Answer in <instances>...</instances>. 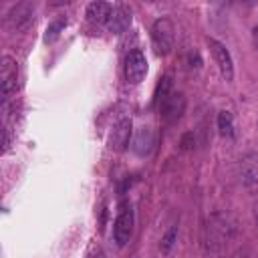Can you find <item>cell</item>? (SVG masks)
<instances>
[{"label":"cell","mask_w":258,"mask_h":258,"mask_svg":"<svg viewBox=\"0 0 258 258\" xmlns=\"http://www.w3.org/2000/svg\"><path fill=\"white\" fill-rule=\"evenodd\" d=\"M133 206L129 200H121L117 206V216H115V224H113V240L119 248L127 246V242L131 240L133 234Z\"/></svg>","instance_id":"1"},{"label":"cell","mask_w":258,"mask_h":258,"mask_svg":"<svg viewBox=\"0 0 258 258\" xmlns=\"http://www.w3.org/2000/svg\"><path fill=\"white\" fill-rule=\"evenodd\" d=\"M151 42H153V50L159 56H165L171 52L173 44H175V28L173 22L169 18H157L151 26Z\"/></svg>","instance_id":"2"},{"label":"cell","mask_w":258,"mask_h":258,"mask_svg":"<svg viewBox=\"0 0 258 258\" xmlns=\"http://www.w3.org/2000/svg\"><path fill=\"white\" fill-rule=\"evenodd\" d=\"M18 87V64L12 56H2L0 60V93L2 101H8Z\"/></svg>","instance_id":"3"},{"label":"cell","mask_w":258,"mask_h":258,"mask_svg":"<svg viewBox=\"0 0 258 258\" xmlns=\"http://www.w3.org/2000/svg\"><path fill=\"white\" fill-rule=\"evenodd\" d=\"M208 46H210V52L214 56V62H216L220 75L224 77V81L232 83L234 81V60H232L230 50L216 38H208Z\"/></svg>","instance_id":"4"},{"label":"cell","mask_w":258,"mask_h":258,"mask_svg":"<svg viewBox=\"0 0 258 258\" xmlns=\"http://www.w3.org/2000/svg\"><path fill=\"white\" fill-rule=\"evenodd\" d=\"M147 75V58L141 50H131L125 58V77L131 85H137L145 79Z\"/></svg>","instance_id":"5"},{"label":"cell","mask_w":258,"mask_h":258,"mask_svg":"<svg viewBox=\"0 0 258 258\" xmlns=\"http://www.w3.org/2000/svg\"><path fill=\"white\" fill-rule=\"evenodd\" d=\"M133 131V123L129 117H121L119 121L113 123V129L109 133V149L111 151H123L129 145V137Z\"/></svg>","instance_id":"6"},{"label":"cell","mask_w":258,"mask_h":258,"mask_svg":"<svg viewBox=\"0 0 258 258\" xmlns=\"http://www.w3.org/2000/svg\"><path fill=\"white\" fill-rule=\"evenodd\" d=\"M185 111V97L183 93H171L161 105H159V113L161 119L165 123H175Z\"/></svg>","instance_id":"7"},{"label":"cell","mask_w":258,"mask_h":258,"mask_svg":"<svg viewBox=\"0 0 258 258\" xmlns=\"http://www.w3.org/2000/svg\"><path fill=\"white\" fill-rule=\"evenodd\" d=\"M131 24V10L127 6H115L111 10V16H109V22H107V28L113 32V34H121L129 28Z\"/></svg>","instance_id":"8"},{"label":"cell","mask_w":258,"mask_h":258,"mask_svg":"<svg viewBox=\"0 0 258 258\" xmlns=\"http://www.w3.org/2000/svg\"><path fill=\"white\" fill-rule=\"evenodd\" d=\"M133 151L137 155H147L153 147V131L149 127H139L133 135V143H131Z\"/></svg>","instance_id":"9"},{"label":"cell","mask_w":258,"mask_h":258,"mask_svg":"<svg viewBox=\"0 0 258 258\" xmlns=\"http://www.w3.org/2000/svg\"><path fill=\"white\" fill-rule=\"evenodd\" d=\"M111 4H107V2H101V0H97V2H91L89 6H87V18H89V22H93V24H107L109 22V16H111Z\"/></svg>","instance_id":"10"},{"label":"cell","mask_w":258,"mask_h":258,"mask_svg":"<svg viewBox=\"0 0 258 258\" xmlns=\"http://www.w3.org/2000/svg\"><path fill=\"white\" fill-rule=\"evenodd\" d=\"M30 20H32V4H28V2H20V4H16V6L8 12V22H10L14 28H22V26H26Z\"/></svg>","instance_id":"11"},{"label":"cell","mask_w":258,"mask_h":258,"mask_svg":"<svg viewBox=\"0 0 258 258\" xmlns=\"http://www.w3.org/2000/svg\"><path fill=\"white\" fill-rule=\"evenodd\" d=\"M218 131L222 137H234V117L230 111H220L218 113Z\"/></svg>","instance_id":"12"},{"label":"cell","mask_w":258,"mask_h":258,"mask_svg":"<svg viewBox=\"0 0 258 258\" xmlns=\"http://www.w3.org/2000/svg\"><path fill=\"white\" fill-rule=\"evenodd\" d=\"M171 95V77L169 75H165V77H161V81L157 83V89H155V99H153V103L159 107L167 97Z\"/></svg>","instance_id":"13"},{"label":"cell","mask_w":258,"mask_h":258,"mask_svg":"<svg viewBox=\"0 0 258 258\" xmlns=\"http://www.w3.org/2000/svg\"><path fill=\"white\" fill-rule=\"evenodd\" d=\"M175 244H177V226L173 224V226H169V228H167V232L163 234L159 248H161V252H163V254H171V252H173V248H175Z\"/></svg>","instance_id":"14"},{"label":"cell","mask_w":258,"mask_h":258,"mask_svg":"<svg viewBox=\"0 0 258 258\" xmlns=\"http://www.w3.org/2000/svg\"><path fill=\"white\" fill-rule=\"evenodd\" d=\"M64 24H67V20H54V22H50V24L46 26V34H44V40H46V42H54V40L58 38L60 30L64 28Z\"/></svg>","instance_id":"15"},{"label":"cell","mask_w":258,"mask_h":258,"mask_svg":"<svg viewBox=\"0 0 258 258\" xmlns=\"http://www.w3.org/2000/svg\"><path fill=\"white\" fill-rule=\"evenodd\" d=\"M179 145H181V149H191V147H194V133H191V131L185 133V135L181 137Z\"/></svg>","instance_id":"16"},{"label":"cell","mask_w":258,"mask_h":258,"mask_svg":"<svg viewBox=\"0 0 258 258\" xmlns=\"http://www.w3.org/2000/svg\"><path fill=\"white\" fill-rule=\"evenodd\" d=\"M252 42H254V46L258 48V24H256L254 30H252Z\"/></svg>","instance_id":"17"},{"label":"cell","mask_w":258,"mask_h":258,"mask_svg":"<svg viewBox=\"0 0 258 258\" xmlns=\"http://www.w3.org/2000/svg\"><path fill=\"white\" fill-rule=\"evenodd\" d=\"M95 258H105V256H103V254H99V256H95Z\"/></svg>","instance_id":"18"}]
</instances>
